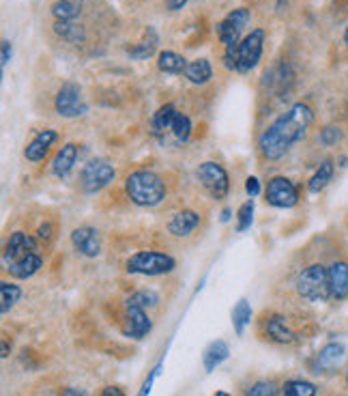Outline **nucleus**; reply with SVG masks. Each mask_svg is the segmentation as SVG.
Returning <instances> with one entry per match:
<instances>
[{
  "instance_id": "nucleus-1",
  "label": "nucleus",
  "mask_w": 348,
  "mask_h": 396,
  "mask_svg": "<svg viewBox=\"0 0 348 396\" xmlns=\"http://www.w3.org/2000/svg\"><path fill=\"white\" fill-rule=\"evenodd\" d=\"M314 123V110L299 101L293 104L260 134L258 149L265 160H282L290 149L305 138L310 125Z\"/></svg>"
},
{
  "instance_id": "nucleus-2",
  "label": "nucleus",
  "mask_w": 348,
  "mask_h": 396,
  "mask_svg": "<svg viewBox=\"0 0 348 396\" xmlns=\"http://www.w3.org/2000/svg\"><path fill=\"white\" fill-rule=\"evenodd\" d=\"M125 190L138 207H155L166 198V183L153 171H133L125 181Z\"/></svg>"
},
{
  "instance_id": "nucleus-3",
  "label": "nucleus",
  "mask_w": 348,
  "mask_h": 396,
  "mask_svg": "<svg viewBox=\"0 0 348 396\" xmlns=\"http://www.w3.org/2000/svg\"><path fill=\"white\" fill-rule=\"evenodd\" d=\"M297 293L307 302H325L331 297L329 267L314 263L297 276Z\"/></svg>"
},
{
  "instance_id": "nucleus-4",
  "label": "nucleus",
  "mask_w": 348,
  "mask_h": 396,
  "mask_svg": "<svg viewBox=\"0 0 348 396\" xmlns=\"http://www.w3.org/2000/svg\"><path fill=\"white\" fill-rule=\"evenodd\" d=\"M177 267L170 254L166 252H155V250H142L136 252L133 257L127 261V271L129 274H140V276H164Z\"/></svg>"
},
{
  "instance_id": "nucleus-5",
  "label": "nucleus",
  "mask_w": 348,
  "mask_h": 396,
  "mask_svg": "<svg viewBox=\"0 0 348 396\" xmlns=\"http://www.w3.org/2000/svg\"><path fill=\"white\" fill-rule=\"evenodd\" d=\"M116 177L114 166L108 160H91L89 164H84L80 173V185L84 192L97 194L103 188H108Z\"/></svg>"
},
{
  "instance_id": "nucleus-6",
  "label": "nucleus",
  "mask_w": 348,
  "mask_h": 396,
  "mask_svg": "<svg viewBox=\"0 0 348 396\" xmlns=\"http://www.w3.org/2000/svg\"><path fill=\"white\" fill-rule=\"evenodd\" d=\"M263 48H265V31L263 28H254L249 35H245L241 39V43L237 45V69L239 73H247L252 71L260 59H263Z\"/></svg>"
},
{
  "instance_id": "nucleus-7",
  "label": "nucleus",
  "mask_w": 348,
  "mask_h": 396,
  "mask_svg": "<svg viewBox=\"0 0 348 396\" xmlns=\"http://www.w3.org/2000/svg\"><path fill=\"white\" fill-rule=\"evenodd\" d=\"M252 20V11L247 7L232 9L219 24H217V37L224 43V48H237L241 43L245 26Z\"/></svg>"
},
{
  "instance_id": "nucleus-8",
  "label": "nucleus",
  "mask_w": 348,
  "mask_h": 396,
  "mask_svg": "<svg viewBox=\"0 0 348 396\" xmlns=\"http://www.w3.org/2000/svg\"><path fill=\"white\" fill-rule=\"evenodd\" d=\"M200 183L205 185V190L213 196V198H226L230 192V177L226 173V168L217 162H202L196 171Z\"/></svg>"
},
{
  "instance_id": "nucleus-9",
  "label": "nucleus",
  "mask_w": 348,
  "mask_h": 396,
  "mask_svg": "<svg viewBox=\"0 0 348 396\" xmlns=\"http://www.w3.org/2000/svg\"><path fill=\"white\" fill-rule=\"evenodd\" d=\"M265 201L277 209H290L299 203V188L288 177H273L265 188Z\"/></svg>"
},
{
  "instance_id": "nucleus-10",
  "label": "nucleus",
  "mask_w": 348,
  "mask_h": 396,
  "mask_svg": "<svg viewBox=\"0 0 348 396\" xmlns=\"http://www.w3.org/2000/svg\"><path fill=\"white\" fill-rule=\"evenodd\" d=\"M54 108L61 117H67V119H75V117H82L89 112V106L84 104L82 99V89L80 84L75 82H65L61 91H58L56 99H54Z\"/></svg>"
},
{
  "instance_id": "nucleus-11",
  "label": "nucleus",
  "mask_w": 348,
  "mask_h": 396,
  "mask_svg": "<svg viewBox=\"0 0 348 396\" xmlns=\"http://www.w3.org/2000/svg\"><path fill=\"white\" fill-rule=\"evenodd\" d=\"M37 239H39V237L26 235V233H22V231L11 233V237H9L7 243H5V252H3V261H5V265L15 263L17 259L26 257V254H31V252H39V243H37Z\"/></svg>"
},
{
  "instance_id": "nucleus-12",
  "label": "nucleus",
  "mask_w": 348,
  "mask_h": 396,
  "mask_svg": "<svg viewBox=\"0 0 348 396\" xmlns=\"http://www.w3.org/2000/svg\"><path fill=\"white\" fill-rule=\"evenodd\" d=\"M125 319H127L125 334L136 338V341H140V338L147 336L151 332V327H153V323H151V319L147 315V310H144L142 306H138V304H133V302H129V299L125 302Z\"/></svg>"
},
{
  "instance_id": "nucleus-13",
  "label": "nucleus",
  "mask_w": 348,
  "mask_h": 396,
  "mask_svg": "<svg viewBox=\"0 0 348 396\" xmlns=\"http://www.w3.org/2000/svg\"><path fill=\"white\" fill-rule=\"evenodd\" d=\"M71 243L80 254H84V257H89V259L99 257V252H101L99 233H97V229H93V226H80V229H75L71 233Z\"/></svg>"
},
{
  "instance_id": "nucleus-14",
  "label": "nucleus",
  "mask_w": 348,
  "mask_h": 396,
  "mask_svg": "<svg viewBox=\"0 0 348 396\" xmlns=\"http://www.w3.org/2000/svg\"><path fill=\"white\" fill-rule=\"evenodd\" d=\"M56 140H58V132H56V129H41V132L31 140V143L26 145L24 157H26L28 162H33V164L45 160V155L50 153V147L56 143Z\"/></svg>"
},
{
  "instance_id": "nucleus-15",
  "label": "nucleus",
  "mask_w": 348,
  "mask_h": 396,
  "mask_svg": "<svg viewBox=\"0 0 348 396\" xmlns=\"http://www.w3.org/2000/svg\"><path fill=\"white\" fill-rule=\"evenodd\" d=\"M200 224V215L194 209H183L179 213H174L172 220L168 222V233L174 237H187L191 235Z\"/></svg>"
},
{
  "instance_id": "nucleus-16",
  "label": "nucleus",
  "mask_w": 348,
  "mask_h": 396,
  "mask_svg": "<svg viewBox=\"0 0 348 396\" xmlns=\"http://www.w3.org/2000/svg\"><path fill=\"white\" fill-rule=\"evenodd\" d=\"M329 287H331V297L335 302H342L348 297V263L346 261H335L329 267Z\"/></svg>"
},
{
  "instance_id": "nucleus-17",
  "label": "nucleus",
  "mask_w": 348,
  "mask_h": 396,
  "mask_svg": "<svg viewBox=\"0 0 348 396\" xmlns=\"http://www.w3.org/2000/svg\"><path fill=\"white\" fill-rule=\"evenodd\" d=\"M78 153H80V149H78L75 143L63 145L61 149H58V153L54 155V160H52V173L56 177H67L71 173L73 164L78 162Z\"/></svg>"
},
{
  "instance_id": "nucleus-18",
  "label": "nucleus",
  "mask_w": 348,
  "mask_h": 396,
  "mask_svg": "<svg viewBox=\"0 0 348 396\" xmlns=\"http://www.w3.org/2000/svg\"><path fill=\"white\" fill-rule=\"evenodd\" d=\"M43 265V259H41V254L39 252H31V254H26V257L17 259L15 263L7 265V271L13 276V278H20V280H28V278H33Z\"/></svg>"
},
{
  "instance_id": "nucleus-19",
  "label": "nucleus",
  "mask_w": 348,
  "mask_h": 396,
  "mask_svg": "<svg viewBox=\"0 0 348 396\" xmlns=\"http://www.w3.org/2000/svg\"><path fill=\"white\" fill-rule=\"evenodd\" d=\"M228 355H230L228 343H226V341H213V343L205 349V353H202V364H205V371H207V373H213L217 366H222V364L228 360Z\"/></svg>"
},
{
  "instance_id": "nucleus-20",
  "label": "nucleus",
  "mask_w": 348,
  "mask_h": 396,
  "mask_svg": "<svg viewBox=\"0 0 348 396\" xmlns=\"http://www.w3.org/2000/svg\"><path fill=\"white\" fill-rule=\"evenodd\" d=\"M267 334L273 343H280V345H293L297 341V334L286 327V321L280 315H273L267 321Z\"/></svg>"
},
{
  "instance_id": "nucleus-21",
  "label": "nucleus",
  "mask_w": 348,
  "mask_h": 396,
  "mask_svg": "<svg viewBox=\"0 0 348 396\" xmlns=\"http://www.w3.org/2000/svg\"><path fill=\"white\" fill-rule=\"evenodd\" d=\"M333 173H335V168H333V162L331 160H325V162H321V166L316 168V173L310 177V181H307V192L310 194H321L327 185H329V181L333 179Z\"/></svg>"
},
{
  "instance_id": "nucleus-22",
  "label": "nucleus",
  "mask_w": 348,
  "mask_h": 396,
  "mask_svg": "<svg viewBox=\"0 0 348 396\" xmlns=\"http://www.w3.org/2000/svg\"><path fill=\"white\" fill-rule=\"evenodd\" d=\"M183 76L191 82V84H207L213 78V67L207 59H194L187 63Z\"/></svg>"
},
{
  "instance_id": "nucleus-23",
  "label": "nucleus",
  "mask_w": 348,
  "mask_h": 396,
  "mask_svg": "<svg viewBox=\"0 0 348 396\" xmlns=\"http://www.w3.org/2000/svg\"><path fill=\"white\" fill-rule=\"evenodd\" d=\"M82 13V0H56L52 5V15L56 22H73Z\"/></svg>"
},
{
  "instance_id": "nucleus-24",
  "label": "nucleus",
  "mask_w": 348,
  "mask_h": 396,
  "mask_svg": "<svg viewBox=\"0 0 348 396\" xmlns=\"http://www.w3.org/2000/svg\"><path fill=\"white\" fill-rule=\"evenodd\" d=\"M157 41H159V39H157L155 28L149 26L147 31H144V39H142L136 48L129 50V56H131V59H136V61L149 59V56H153V52H155V48H157Z\"/></svg>"
},
{
  "instance_id": "nucleus-25",
  "label": "nucleus",
  "mask_w": 348,
  "mask_h": 396,
  "mask_svg": "<svg viewBox=\"0 0 348 396\" xmlns=\"http://www.w3.org/2000/svg\"><path fill=\"white\" fill-rule=\"evenodd\" d=\"M157 67H159V71H164V73H183L185 67H187V61L183 59L181 54H177V52L164 50V52H159V56H157Z\"/></svg>"
},
{
  "instance_id": "nucleus-26",
  "label": "nucleus",
  "mask_w": 348,
  "mask_h": 396,
  "mask_svg": "<svg viewBox=\"0 0 348 396\" xmlns=\"http://www.w3.org/2000/svg\"><path fill=\"white\" fill-rule=\"evenodd\" d=\"M177 115H179V110L174 108V104H164L153 115V129L159 132V134L172 132L174 121H177Z\"/></svg>"
},
{
  "instance_id": "nucleus-27",
  "label": "nucleus",
  "mask_w": 348,
  "mask_h": 396,
  "mask_svg": "<svg viewBox=\"0 0 348 396\" xmlns=\"http://www.w3.org/2000/svg\"><path fill=\"white\" fill-rule=\"evenodd\" d=\"M20 297H22V289L17 285L7 282V280L0 282V313L9 315L11 308L20 302Z\"/></svg>"
},
{
  "instance_id": "nucleus-28",
  "label": "nucleus",
  "mask_w": 348,
  "mask_h": 396,
  "mask_svg": "<svg viewBox=\"0 0 348 396\" xmlns=\"http://www.w3.org/2000/svg\"><path fill=\"white\" fill-rule=\"evenodd\" d=\"M54 33L69 43H82L84 37H86L84 28L80 24H73V22H54Z\"/></svg>"
},
{
  "instance_id": "nucleus-29",
  "label": "nucleus",
  "mask_w": 348,
  "mask_h": 396,
  "mask_svg": "<svg viewBox=\"0 0 348 396\" xmlns=\"http://www.w3.org/2000/svg\"><path fill=\"white\" fill-rule=\"evenodd\" d=\"M249 321H252V306L247 299H239L237 306L232 308V325H235V332L243 336Z\"/></svg>"
},
{
  "instance_id": "nucleus-30",
  "label": "nucleus",
  "mask_w": 348,
  "mask_h": 396,
  "mask_svg": "<svg viewBox=\"0 0 348 396\" xmlns=\"http://www.w3.org/2000/svg\"><path fill=\"white\" fill-rule=\"evenodd\" d=\"M318 388L303 379H290L282 386V396H316Z\"/></svg>"
},
{
  "instance_id": "nucleus-31",
  "label": "nucleus",
  "mask_w": 348,
  "mask_h": 396,
  "mask_svg": "<svg viewBox=\"0 0 348 396\" xmlns=\"http://www.w3.org/2000/svg\"><path fill=\"white\" fill-rule=\"evenodd\" d=\"M342 358H344V345L342 343H329L321 349V353H318V364L325 366V369H331V366L340 364Z\"/></svg>"
},
{
  "instance_id": "nucleus-32",
  "label": "nucleus",
  "mask_w": 348,
  "mask_h": 396,
  "mask_svg": "<svg viewBox=\"0 0 348 396\" xmlns=\"http://www.w3.org/2000/svg\"><path fill=\"white\" fill-rule=\"evenodd\" d=\"M172 134L179 143H187L191 136V119L187 115H183V112H179L177 121H174V127H172Z\"/></svg>"
},
{
  "instance_id": "nucleus-33",
  "label": "nucleus",
  "mask_w": 348,
  "mask_h": 396,
  "mask_svg": "<svg viewBox=\"0 0 348 396\" xmlns=\"http://www.w3.org/2000/svg\"><path fill=\"white\" fill-rule=\"evenodd\" d=\"M252 222H254V201H245L237 211V231L245 233L247 229H252Z\"/></svg>"
},
{
  "instance_id": "nucleus-34",
  "label": "nucleus",
  "mask_w": 348,
  "mask_h": 396,
  "mask_svg": "<svg viewBox=\"0 0 348 396\" xmlns=\"http://www.w3.org/2000/svg\"><path fill=\"white\" fill-rule=\"evenodd\" d=\"M280 388L273 381H256L245 390V396H277Z\"/></svg>"
},
{
  "instance_id": "nucleus-35",
  "label": "nucleus",
  "mask_w": 348,
  "mask_h": 396,
  "mask_svg": "<svg viewBox=\"0 0 348 396\" xmlns=\"http://www.w3.org/2000/svg\"><path fill=\"white\" fill-rule=\"evenodd\" d=\"M127 299L133 302V304H138V306H142V308H147V306H155L159 302V295L155 291L142 289V291H136L133 295H129Z\"/></svg>"
},
{
  "instance_id": "nucleus-36",
  "label": "nucleus",
  "mask_w": 348,
  "mask_h": 396,
  "mask_svg": "<svg viewBox=\"0 0 348 396\" xmlns=\"http://www.w3.org/2000/svg\"><path fill=\"white\" fill-rule=\"evenodd\" d=\"M340 138H342V132H340L338 127H333V125H329V127H325V129L321 132V143H323L325 147L338 145Z\"/></svg>"
},
{
  "instance_id": "nucleus-37",
  "label": "nucleus",
  "mask_w": 348,
  "mask_h": 396,
  "mask_svg": "<svg viewBox=\"0 0 348 396\" xmlns=\"http://www.w3.org/2000/svg\"><path fill=\"white\" fill-rule=\"evenodd\" d=\"M159 371H161V362L155 366L153 369V373L147 377V381H144V386H142V390H140V394L138 396H149V392H151V388H153V381L157 379V375H159Z\"/></svg>"
},
{
  "instance_id": "nucleus-38",
  "label": "nucleus",
  "mask_w": 348,
  "mask_h": 396,
  "mask_svg": "<svg viewBox=\"0 0 348 396\" xmlns=\"http://www.w3.org/2000/svg\"><path fill=\"white\" fill-rule=\"evenodd\" d=\"M245 192H247L249 198H256L260 192H263V185H260L258 177H247L245 179Z\"/></svg>"
},
{
  "instance_id": "nucleus-39",
  "label": "nucleus",
  "mask_w": 348,
  "mask_h": 396,
  "mask_svg": "<svg viewBox=\"0 0 348 396\" xmlns=\"http://www.w3.org/2000/svg\"><path fill=\"white\" fill-rule=\"evenodd\" d=\"M37 237H39L41 241H50V239L54 237V224H52V222L41 224L39 231H37Z\"/></svg>"
},
{
  "instance_id": "nucleus-40",
  "label": "nucleus",
  "mask_w": 348,
  "mask_h": 396,
  "mask_svg": "<svg viewBox=\"0 0 348 396\" xmlns=\"http://www.w3.org/2000/svg\"><path fill=\"white\" fill-rule=\"evenodd\" d=\"M11 56H13V48L9 39H3V67H7L11 63Z\"/></svg>"
},
{
  "instance_id": "nucleus-41",
  "label": "nucleus",
  "mask_w": 348,
  "mask_h": 396,
  "mask_svg": "<svg viewBox=\"0 0 348 396\" xmlns=\"http://www.w3.org/2000/svg\"><path fill=\"white\" fill-rule=\"evenodd\" d=\"M99 396H125V392L119 386H106Z\"/></svg>"
},
{
  "instance_id": "nucleus-42",
  "label": "nucleus",
  "mask_w": 348,
  "mask_h": 396,
  "mask_svg": "<svg viewBox=\"0 0 348 396\" xmlns=\"http://www.w3.org/2000/svg\"><path fill=\"white\" fill-rule=\"evenodd\" d=\"M187 3H189V0H166V9H168V11H179V9H183Z\"/></svg>"
},
{
  "instance_id": "nucleus-43",
  "label": "nucleus",
  "mask_w": 348,
  "mask_h": 396,
  "mask_svg": "<svg viewBox=\"0 0 348 396\" xmlns=\"http://www.w3.org/2000/svg\"><path fill=\"white\" fill-rule=\"evenodd\" d=\"M61 396H86V392H82L78 388H65Z\"/></svg>"
},
{
  "instance_id": "nucleus-44",
  "label": "nucleus",
  "mask_w": 348,
  "mask_h": 396,
  "mask_svg": "<svg viewBox=\"0 0 348 396\" xmlns=\"http://www.w3.org/2000/svg\"><path fill=\"white\" fill-rule=\"evenodd\" d=\"M3 358H9V338H3Z\"/></svg>"
},
{
  "instance_id": "nucleus-45",
  "label": "nucleus",
  "mask_w": 348,
  "mask_h": 396,
  "mask_svg": "<svg viewBox=\"0 0 348 396\" xmlns=\"http://www.w3.org/2000/svg\"><path fill=\"white\" fill-rule=\"evenodd\" d=\"M219 220H222V222H228V220H230V209H224V211H222V218H219Z\"/></svg>"
},
{
  "instance_id": "nucleus-46",
  "label": "nucleus",
  "mask_w": 348,
  "mask_h": 396,
  "mask_svg": "<svg viewBox=\"0 0 348 396\" xmlns=\"http://www.w3.org/2000/svg\"><path fill=\"white\" fill-rule=\"evenodd\" d=\"M344 43H346V48H348V26H346V31H344Z\"/></svg>"
},
{
  "instance_id": "nucleus-47",
  "label": "nucleus",
  "mask_w": 348,
  "mask_h": 396,
  "mask_svg": "<svg viewBox=\"0 0 348 396\" xmlns=\"http://www.w3.org/2000/svg\"><path fill=\"white\" fill-rule=\"evenodd\" d=\"M213 396H230V394H228V392H222V390H219V392H215Z\"/></svg>"
},
{
  "instance_id": "nucleus-48",
  "label": "nucleus",
  "mask_w": 348,
  "mask_h": 396,
  "mask_svg": "<svg viewBox=\"0 0 348 396\" xmlns=\"http://www.w3.org/2000/svg\"><path fill=\"white\" fill-rule=\"evenodd\" d=\"M346 381H348V375H346Z\"/></svg>"
}]
</instances>
